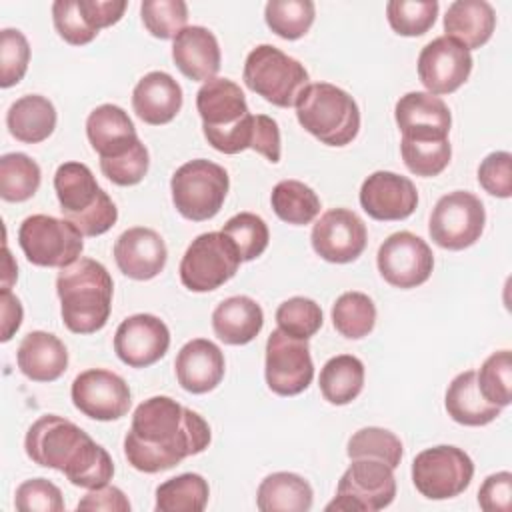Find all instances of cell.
Instances as JSON below:
<instances>
[{
    "label": "cell",
    "instance_id": "6da1fadb",
    "mask_svg": "<svg viewBox=\"0 0 512 512\" xmlns=\"http://www.w3.org/2000/svg\"><path fill=\"white\" fill-rule=\"evenodd\" d=\"M210 426L194 410L170 396H152L136 406L124 436V454L132 468L156 474L200 454L210 444Z\"/></svg>",
    "mask_w": 512,
    "mask_h": 512
},
{
    "label": "cell",
    "instance_id": "7a4b0ae2",
    "mask_svg": "<svg viewBox=\"0 0 512 512\" xmlns=\"http://www.w3.org/2000/svg\"><path fill=\"white\" fill-rule=\"evenodd\" d=\"M24 450L34 464L62 472L80 488H100L114 476L110 454L80 426L56 414L40 416L28 428Z\"/></svg>",
    "mask_w": 512,
    "mask_h": 512
},
{
    "label": "cell",
    "instance_id": "3957f363",
    "mask_svg": "<svg viewBox=\"0 0 512 512\" xmlns=\"http://www.w3.org/2000/svg\"><path fill=\"white\" fill-rule=\"evenodd\" d=\"M60 314L64 326L74 334H94L110 318L114 282L104 264L78 258L60 268L56 276Z\"/></svg>",
    "mask_w": 512,
    "mask_h": 512
},
{
    "label": "cell",
    "instance_id": "277c9868",
    "mask_svg": "<svg viewBox=\"0 0 512 512\" xmlns=\"http://www.w3.org/2000/svg\"><path fill=\"white\" fill-rule=\"evenodd\" d=\"M196 110L208 144L222 154L250 148L254 114H250L242 88L228 78L204 82L196 94Z\"/></svg>",
    "mask_w": 512,
    "mask_h": 512
},
{
    "label": "cell",
    "instance_id": "5b68a950",
    "mask_svg": "<svg viewBox=\"0 0 512 512\" xmlns=\"http://www.w3.org/2000/svg\"><path fill=\"white\" fill-rule=\"evenodd\" d=\"M54 190L62 216L82 236H100L118 220V208L98 186L92 170L82 162H64L54 174Z\"/></svg>",
    "mask_w": 512,
    "mask_h": 512
},
{
    "label": "cell",
    "instance_id": "8992f818",
    "mask_svg": "<svg viewBox=\"0 0 512 512\" xmlns=\"http://www.w3.org/2000/svg\"><path fill=\"white\" fill-rule=\"evenodd\" d=\"M300 126L326 146H346L360 130L356 100L330 82L308 84L296 102Z\"/></svg>",
    "mask_w": 512,
    "mask_h": 512
},
{
    "label": "cell",
    "instance_id": "52a82bcc",
    "mask_svg": "<svg viewBox=\"0 0 512 512\" xmlns=\"http://www.w3.org/2000/svg\"><path fill=\"white\" fill-rule=\"evenodd\" d=\"M242 78L252 92L280 108L296 106L310 80L306 68L296 58L272 44H260L250 50Z\"/></svg>",
    "mask_w": 512,
    "mask_h": 512
},
{
    "label": "cell",
    "instance_id": "ba28073f",
    "mask_svg": "<svg viewBox=\"0 0 512 512\" xmlns=\"http://www.w3.org/2000/svg\"><path fill=\"white\" fill-rule=\"evenodd\" d=\"M228 188V172L206 158L182 164L170 180L174 208L192 222L214 218L226 200Z\"/></svg>",
    "mask_w": 512,
    "mask_h": 512
},
{
    "label": "cell",
    "instance_id": "9c48e42d",
    "mask_svg": "<svg viewBox=\"0 0 512 512\" xmlns=\"http://www.w3.org/2000/svg\"><path fill=\"white\" fill-rule=\"evenodd\" d=\"M18 244L34 266L64 268L76 262L84 250L82 232L66 218L48 214L28 216L18 230Z\"/></svg>",
    "mask_w": 512,
    "mask_h": 512
},
{
    "label": "cell",
    "instance_id": "30bf717a",
    "mask_svg": "<svg viewBox=\"0 0 512 512\" xmlns=\"http://www.w3.org/2000/svg\"><path fill=\"white\" fill-rule=\"evenodd\" d=\"M240 262V254L226 234L204 232L192 240L180 260V282L190 292H210L234 278Z\"/></svg>",
    "mask_w": 512,
    "mask_h": 512
},
{
    "label": "cell",
    "instance_id": "8fae6325",
    "mask_svg": "<svg viewBox=\"0 0 512 512\" xmlns=\"http://www.w3.org/2000/svg\"><path fill=\"white\" fill-rule=\"evenodd\" d=\"M394 496V468L376 458H356L344 470L336 486V498L326 504V510L376 512L390 506Z\"/></svg>",
    "mask_w": 512,
    "mask_h": 512
},
{
    "label": "cell",
    "instance_id": "7c38bea8",
    "mask_svg": "<svg viewBox=\"0 0 512 512\" xmlns=\"http://www.w3.org/2000/svg\"><path fill=\"white\" fill-rule=\"evenodd\" d=\"M472 476L474 462L458 446H432L412 460V482L430 500H448L462 494L470 486Z\"/></svg>",
    "mask_w": 512,
    "mask_h": 512
},
{
    "label": "cell",
    "instance_id": "4fadbf2b",
    "mask_svg": "<svg viewBox=\"0 0 512 512\" xmlns=\"http://www.w3.org/2000/svg\"><path fill=\"white\" fill-rule=\"evenodd\" d=\"M486 210L478 196L466 190L444 194L432 208L428 232L434 244L446 250H464L484 232Z\"/></svg>",
    "mask_w": 512,
    "mask_h": 512
},
{
    "label": "cell",
    "instance_id": "5bb4252c",
    "mask_svg": "<svg viewBox=\"0 0 512 512\" xmlns=\"http://www.w3.org/2000/svg\"><path fill=\"white\" fill-rule=\"evenodd\" d=\"M266 384L278 396L304 392L314 378V364L308 340L272 330L266 340Z\"/></svg>",
    "mask_w": 512,
    "mask_h": 512
},
{
    "label": "cell",
    "instance_id": "9a60e30c",
    "mask_svg": "<svg viewBox=\"0 0 512 512\" xmlns=\"http://www.w3.org/2000/svg\"><path fill=\"white\" fill-rule=\"evenodd\" d=\"M376 264L380 276L394 288H416L424 284L434 270L430 246L416 234L402 230L390 234L378 248Z\"/></svg>",
    "mask_w": 512,
    "mask_h": 512
},
{
    "label": "cell",
    "instance_id": "2e32d148",
    "mask_svg": "<svg viewBox=\"0 0 512 512\" xmlns=\"http://www.w3.org/2000/svg\"><path fill=\"white\" fill-rule=\"evenodd\" d=\"M74 406L88 418L110 422L128 414L132 394L122 376L104 368L80 372L70 388Z\"/></svg>",
    "mask_w": 512,
    "mask_h": 512
},
{
    "label": "cell",
    "instance_id": "e0dca14e",
    "mask_svg": "<svg viewBox=\"0 0 512 512\" xmlns=\"http://www.w3.org/2000/svg\"><path fill=\"white\" fill-rule=\"evenodd\" d=\"M314 252L332 264L354 262L366 248L368 234L362 218L348 208H332L312 226Z\"/></svg>",
    "mask_w": 512,
    "mask_h": 512
},
{
    "label": "cell",
    "instance_id": "ac0fdd59",
    "mask_svg": "<svg viewBox=\"0 0 512 512\" xmlns=\"http://www.w3.org/2000/svg\"><path fill=\"white\" fill-rule=\"evenodd\" d=\"M472 72V54L452 38L438 36L418 56V78L434 94L456 92Z\"/></svg>",
    "mask_w": 512,
    "mask_h": 512
},
{
    "label": "cell",
    "instance_id": "d6986e66",
    "mask_svg": "<svg viewBox=\"0 0 512 512\" xmlns=\"http://www.w3.org/2000/svg\"><path fill=\"white\" fill-rule=\"evenodd\" d=\"M170 346L168 326L154 314H134L120 322L114 334V352L130 368L156 364Z\"/></svg>",
    "mask_w": 512,
    "mask_h": 512
},
{
    "label": "cell",
    "instance_id": "ffe728a7",
    "mask_svg": "<svg viewBox=\"0 0 512 512\" xmlns=\"http://www.w3.org/2000/svg\"><path fill=\"white\" fill-rule=\"evenodd\" d=\"M360 206L370 218L380 222L404 220L418 206V190L410 178L378 170L362 182Z\"/></svg>",
    "mask_w": 512,
    "mask_h": 512
},
{
    "label": "cell",
    "instance_id": "44dd1931",
    "mask_svg": "<svg viewBox=\"0 0 512 512\" xmlns=\"http://www.w3.org/2000/svg\"><path fill=\"white\" fill-rule=\"evenodd\" d=\"M394 118L406 140H446L452 114L440 96L430 92H408L394 106Z\"/></svg>",
    "mask_w": 512,
    "mask_h": 512
},
{
    "label": "cell",
    "instance_id": "7402d4cb",
    "mask_svg": "<svg viewBox=\"0 0 512 512\" xmlns=\"http://www.w3.org/2000/svg\"><path fill=\"white\" fill-rule=\"evenodd\" d=\"M114 260L124 276L132 280H150L164 270L168 250L156 230L134 226L118 236L114 244Z\"/></svg>",
    "mask_w": 512,
    "mask_h": 512
},
{
    "label": "cell",
    "instance_id": "603a6c76",
    "mask_svg": "<svg viewBox=\"0 0 512 512\" xmlns=\"http://www.w3.org/2000/svg\"><path fill=\"white\" fill-rule=\"evenodd\" d=\"M86 136L100 160H118L142 144L134 122L116 104H102L88 114Z\"/></svg>",
    "mask_w": 512,
    "mask_h": 512
},
{
    "label": "cell",
    "instance_id": "cb8c5ba5",
    "mask_svg": "<svg viewBox=\"0 0 512 512\" xmlns=\"http://www.w3.org/2000/svg\"><path fill=\"white\" fill-rule=\"evenodd\" d=\"M178 384L192 394H206L214 390L226 370L222 350L206 338L186 342L174 360Z\"/></svg>",
    "mask_w": 512,
    "mask_h": 512
},
{
    "label": "cell",
    "instance_id": "d4e9b609",
    "mask_svg": "<svg viewBox=\"0 0 512 512\" xmlns=\"http://www.w3.org/2000/svg\"><path fill=\"white\" fill-rule=\"evenodd\" d=\"M172 60L176 68L194 82L216 78L222 62L216 36L204 26H186L172 42Z\"/></svg>",
    "mask_w": 512,
    "mask_h": 512
},
{
    "label": "cell",
    "instance_id": "484cf974",
    "mask_svg": "<svg viewBox=\"0 0 512 512\" xmlns=\"http://www.w3.org/2000/svg\"><path fill=\"white\" fill-rule=\"evenodd\" d=\"M132 108L146 124H168L182 108V88L168 72H148L132 90Z\"/></svg>",
    "mask_w": 512,
    "mask_h": 512
},
{
    "label": "cell",
    "instance_id": "4316f807",
    "mask_svg": "<svg viewBox=\"0 0 512 512\" xmlns=\"http://www.w3.org/2000/svg\"><path fill=\"white\" fill-rule=\"evenodd\" d=\"M16 362L28 380L54 382L68 368V350L58 336L44 330H32L22 338Z\"/></svg>",
    "mask_w": 512,
    "mask_h": 512
},
{
    "label": "cell",
    "instance_id": "83f0119b",
    "mask_svg": "<svg viewBox=\"0 0 512 512\" xmlns=\"http://www.w3.org/2000/svg\"><path fill=\"white\" fill-rule=\"evenodd\" d=\"M496 28L494 8L486 0H456L444 14V36L466 50L484 46Z\"/></svg>",
    "mask_w": 512,
    "mask_h": 512
},
{
    "label": "cell",
    "instance_id": "f1b7e54d",
    "mask_svg": "<svg viewBox=\"0 0 512 512\" xmlns=\"http://www.w3.org/2000/svg\"><path fill=\"white\" fill-rule=\"evenodd\" d=\"M264 326V312L250 296H230L212 312L214 334L230 346L252 342Z\"/></svg>",
    "mask_w": 512,
    "mask_h": 512
},
{
    "label": "cell",
    "instance_id": "f546056e",
    "mask_svg": "<svg viewBox=\"0 0 512 512\" xmlns=\"http://www.w3.org/2000/svg\"><path fill=\"white\" fill-rule=\"evenodd\" d=\"M444 406L448 416L462 426H486L496 420L502 410L482 396L474 370H466L450 382Z\"/></svg>",
    "mask_w": 512,
    "mask_h": 512
},
{
    "label": "cell",
    "instance_id": "4dcf8cb0",
    "mask_svg": "<svg viewBox=\"0 0 512 512\" xmlns=\"http://www.w3.org/2000/svg\"><path fill=\"white\" fill-rule=\"evenodd\" d=\"M6 126L24 144L44 142L56 128V108L46 96L26 94L8 108Z\"/></svg>",
    "mask_w": 512,
    "mask_h": 512
},
{
    "label": "cell",
    "instance_id": "1f68e13d",
    "mask_svg": "<svg viewBox=\"0 0 512 512\" xmlns=\"http://www.w3.org/2000/svg\"><path fill=\"white\" fill-rule=\"evenodd\" d=\"M312 500V486L294 472L266 476L256 492V506L262 512H306L312 508Z\"/></svg>",
    "mask_w": 512,
    "mask_h": 512
},
{
    "label": "cell",
    "instance_id": "d6a6232c",
    "mask_svg": "<svg viewBox=\"0 0 512 512\" xmlns=\"http://www.w3.org/2000/svg\"><path fill=\"white\" fill-rule=\"evenodd\" d=\"M318 384L324 400H328L330 404H350L362 392L364 364L352 354H338L322 366Z\"/></svg>",
    "mask_w": 512,
    "mask_h": 512
},
{
    "label": "cell",
    "instance_id": "836d02e7",
    "mask_svg": "<svg viewBox=\"0 0 512 512\" xmlns=\"http://www.w3.org/2000/svg\"><path fill=\"white\" fill-rule=\"evenodd\" d=\"M208 482L194 472L168 478L156 488V512H202L208 504Z\"/></svg>",
    "mask_w": 512,
    "mask_h": 512
},
{
    "label": "cell",
    "instance_id": "e575fe53",
    "mask_svg": "<svg viewBox=\"0 0 512 512\" xmlns=\"http://www.w3.org/2000/svg\"><path fill=\"white\" fill-rule=\"evenodd\" d=\"M270 204L274 214L288 224H310L320 212L318 194L300 180H282L272 188Z\"/></svg>",
    "mask_w": 512,
    "mask_h": 512
},
{
    "label": "cell",
    "instance_id": "d590c367",
    "mask_svg": "<svg viewBox=\"0 0 512 512\" xmlns=\"http://www.w3.org/2000/svg\"><path fill=\"white\" fill-rule=\"evenodd\" d=\"M40 166L22 152L0 158V196L6 202H24L40 188Z\"/></svg>",
    "mask_w": 512,
    "mask_h": 512
},
{
    "label": "cell",
    "instance_id": "8d00e7d4",
    "mask_svg": "<svg viewBox=\"0 0 512 512\" xmlns=\"http://www.w3.org/2000/svg\"><path fill=\"white\" fill-rule=\"evenodd\" d=\"M334 328L350 340L368 336L376 324V306L364 292H344L332 304Z\"/></svg>",
    "mask_w": 512,
    "mask_h": 512
},
{
    "label": "cell",
    "instance_id": "74e56055",
    "mask_svg": "<svg viewBox=\"0 0 512 512\" xmlns=\"http://www.w3.org/2000/svg\"><path fill=\"white\" fill-rule=\"evenodd\" d=\"M316 16L312 0H270L264 8V20L268 28L284 38L298 40L302 38Z\"/></svg>",
    "mask_w": 512,
    "mask_h": 512
},
{
    "label": "cell",
    "instance_id": "f35d334b",
    "mask_svg": "<svg viewBox=\"0 0 512 512\" xmlns=\"http://www.w3.org/2000/svg\"><path fill=\"white\" fill-rule=\"evenodd\" d=\"M346 454L350 460L356 458H376L382 460L384 464H388L390 468H396L402 460L404 448L400 438L386 430V428H378V426H368V428H360L356 430L346 446Z\"/></svg>",
    "mask_w": 512,
    "mask_h": 512
},
{
    "label": "cell",
    "instance_id": "ab89813d",
    "mask_svg": "<svg viewBox=\"0 0 512 512\" xmlns=\"http://www.w3.org/2000/svg\"><path fill=\"white\" fill-rule=\"evenodd\" d=\"M438 16L436 0H390L386 4V18L390 28L400 36L426 34Z\"/></svg>",
    "mask_w": 512,
    "mask_h": 512
},
{
    "label": "cell",
    "instance_id": "60d3db41",
    "mask_svg": "<svg viewBox=\"0 0 512 512\" xmlns=\"http://www.w3.org/2000/svg\"><path fill=\"white\" fill-rule=\"evenodd\" d=\"M222 234H226L238 254L242 262H250L258 256H262V252L268 248V240H270V232L266 222L252 212H240L236 216H232L220 230Z\"/></svg>",
    "mask_w": 512,
    "mask_h": 512
},
{
    "label": "cell",
    "instance_id": "b9f144b4",
    "mask_svg": "<svg viewBox=\"0 0 512 512\" xmlns=\"http://www.w3.org/2000/svg\"><path fill=\"white\" fill-rule=\"evenodd\" d=\"M400 154H402L406 168L412 174L432 178V176H438L450 164L452 146H450L448 138L446 140H430V142L402 138Z\"/></svg>",
    "mask_w": 512,
    "mask_h": 512
},
{
    "label": "cell",
    "instance_id": "7bdbcfd3",
    "mask_svg": "<svg viewBox=\"0 0 512 512\" xmlns=\"http://www.w3.org/2000/svg\"><path fill=\"white\" fill-rule=\"evenodd\" d=\"M482 396L504 408L512 400V354L510 350L492 352L476 372Z\"/></svg>",
    "mask_w": 512,
    "mask_h": 512
},
{
    "label": "cell",
    "instance_id": "ee69618b",
    "mask_svg": "<svg viewBox=\"0 0 512 512\" xmlns=\"http://www.w3.org/2000/svg\"><path fill=\"white\" fill-rule=\"evenodd\" d=\"M144 28L160 40H174L188 22V6L182 0H144L140 4Z\"/></svg>",
    "mask_w": 512,
    "mask_h": 512
},
{
    "label": "cell",
    "instance_id": "f6af8a7d",
    "mask_svg": "<svg viewBox=\"0 0 512 512\" xmlns=\"http://www.w3.org/2000/svg\"><path fill=\"white\" fill-rule=\"evenodd\" d=\"M276 322L282 332L308 340L322 328V308L312 298L294 296L278 306Z\"/></svg>",
    "mask_w": 512,
    "mask_h": 512
},
{
    "label": "cell",
    "instance_id": "bcb514c9",
    "mask_svg": "<svg viewBox=\"0 0 512 512\" xmlns=\"http://www.w3.org/2000/svg\"><path fill=\"white\" fill-rule=\"evenodd\" d=\"M30 62V44L26 36L16 28H4L0 32V86L10 88L18 84Z\"/></svg>",
    "mask_w": 512,
    "mask_h": 512
},
{
    "label": "cell",
    "instance_id": "7dc6e473",
    "mask_svg": "<svg viewBox=\"0 0 512 512\" xmlns=\"http://www.w3.org/2000/svg\"><path fill=\"white\" fill-rule=\"evenodd\" d=\"M52 20L58 36L72 46H84L98 36L80 10L78 0H56L52 4Z\"/></svg>",
    "mask_w": 512,
    "mask_h": 512
},
{
    "label": "cell",
    "instance_id": "c3c4849f",
    "mask_svg": "<svg viewBox=\"0 0 512 512\" xmlns=\"http://www.w3.org/2000/svg\"><path fill=\"white\" fill-rule=\"evenodd\" d=\"M14 506L18 512H62L64 500L60 488L50 480L30 478L16 488Z\"/></svg>",
    "mask_w": 512,
    "mask_h": 512
},
{
    "label": "cell",
    "instance_id": "681fc988",
    "mask_svg": "<svg viewBox=\"0 0 512 512\" xmlns=\"http://www.w3.org/2000/svg\"><path fill=\"white\" fill-rule=\"evenodd\" d=\"M478 182L488 194L496 198H510L512 196V154L504 150L488 154L478 166Z\"/></svg>",
    "mask_w": 512,
    "mask_h": 512
},
{
    "label": "cell",
    "instance_id": "f907efd6",
    "mask_svg": "<svg viewBox=\"0 0 512 512\" xmlns=\"http://www.w3.org/2000/svg\"><path fill=\"white\" fill-rule=\"evenodd\" d=\"M150 166V156L144 144H140L130 154L118 160H100L102 174L116 186H134L138 184Z\"/></svg>",
    "mask_w": 512,
    "mask_h": 512
},
{
    "label": "cell",
    "instance_id": "816d5d0a",
    "mask_svg": "<svg viewBox=\"0 0 512 512\" xmlns=\"http://www.w3.org/2000/svg\"><path fill=\"white\" fill-rule=\"evenodd\" d=\"M478 504L484 512H510V508H512V474L506 470L490 474L478 490Z\"/></svg>",
    "mask_w": 512,
    "mask_h": 512
},
{
    "label": "cell",
    "instance_id": "f5cc1de1",
    "mask_svg": "<svg viewBox=\"0 0 512 512\" xmlns=\"http://www.w3.org/2000/svg\"><path fill=\"white\" fill-rule=\"evenodd\" d=\"M250 148L268 158L272 164L280 162V128L274 118L266 114H256L254 116V126H252V140Z\"/></svg>",
    "mask_w": 512,
    "mask_h": 512
},
{
    "label": "cell",
    "instance_id": "db71d44e",
    "mask_svg": "<svg viewBox=\"0 0 512 512\" xmlns=\"http://www.w3.org/2000/svg\"><path fill=\"white\" fill-rule=\"evenodd\" d=\"M80 10L84 12L88 24L100 32L102 28H108L124 16V10L128 6L126 0H78Z\"/></svg>",
    "mask_w": 512,
    "mask_h": 512
},
{
    "label": "cell",
    "instance_id": "11a10c76",
    "mask_svg": "<svg viewBox=\"0 0 512 512\" xmlns=\"http://www.w3.org/2000/svg\"><path fill=\"white\" fill-rule=\"evenodd\" d=\"M78 510H106V512H130L126 494L110 484L92 488L76 506Z\"/></svg>",
    "mask_w": 512,
    "mask_h": 512
},
{
    "label": "cell",
    "instance_id": "9f6ffc18",
    "mask_svg": "<svg viewBox=\"0 0 512 512\" xmlns=\"http://www.w3.org/2000/svg\"><path fill=\"white\" fill-rule=\"evenodd\" d=\"M0 306H2V336H0V340L8 342L16 334V330L20 328L24 310H22L20 300L10 290L2 292Z\"/></svg>",
    "mask_w": 512,
    "mask_h": 512
},
{
    "label": "cell",
    "instance_id": "6f0895ef",
    "mask_svg": "<svg viewBox=\"0 0 512 512\" xmlns=\"http://www.w3.org/2000/svg\"><path fill=\"white\" fill-rule=\"evenodd\" d=\"M16 276H18V266L14 264V260H12L10 252H8V248L4 246V274H2V292H4V290H10V286H12V282L16 280Z\"/></svg>",
    "mask_w": 512,
    "mask_h": 512
}]
</instances>
